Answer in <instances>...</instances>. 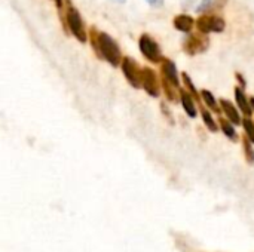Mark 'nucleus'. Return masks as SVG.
Listing matches in <instances>:
<instances>
[{
    "instance_id": "1",
    "label": "nucleus",
    "mask_w": 254,
    "mask_h": 252,
    "mask_svg": "<svg viewBox=\"0 0 254 252\" xmlns=\"http://www.w3.org/2000/svg\"><path fill=\"white\" fill-rule=\"evenodd\" d=\"M89 39L98 58L106 59L113 67H119L122 64V53L119 45L112 36H109L107 33H101L92 27L89 30Z\"/></svg>"
},
{
    "instance_id": "2",
    "label": "nucleus",
    "mask_w": 254,
    "mask_h": 252,
    "mask_svg": "<svg viewBox=\"0 0 254 252\" xmlns=\"http://www.w3.org/2000/svg\"><path fill=\"white\" fill-rule=\"evenodd\" d=\"M67 3V9H65V18H64V24L65 27H68L70 33L79 40V42H86L88 40V34L85 31V24L80 18L79 10L70 3V0H65Z\"/></svg>"
},
{
    "instance_id": "3",
    "label": "nucleus",
    "mask_w": 254,
    "mask_h": 252,
    "mask_svg": "<svg viewBox=\"0 0 254 252\" xmlns=\"http://www.w3.org/2000/svg\"><path fill=\"white\" fill-rule=\"evenodd\" d=\"M138 45H140V50L141 53L150 61V62H162L164 61V56H162V50L159 48V45L149 36V34H141L140 40H138Z\"/></svg>"
},
{
    "instance_id": "4",
    "label": "nucleus",
    "mask_w": 254,
    "mask_h": 252,
    "mask_svg": "<svg viewBox=\"0 0 254 252\" xmlns=\"http://www.w3.org/2000/svg\"><path fill=\"white\" fill-rule=\"evenodd\" d=\"M226 27L223 18L217 15H202L196 19V28L201 33H222Z\"/></svg>"
},
{
    "instance_id": "5",
    "label": "nucleus",
    "mask_w": 254,
    "mask_h": 252,
    "mask_svg": "<svg viewBox=\"0 0 254 252\" xmlns=\"http://www.w3.org/2000/svg\"><path fill=\"white\" fill-rule=\"evenodd\" d=\"M210 46V40L207 37L205 33H196V34H190L186 37L185 43H183V49L186 53L189 55H196L201 53L204 50H207V48Z\"/></svg>"
},
{
    "instance_id": "6",
    "label": "nucleus",
    "mask_w": 254,
    "mask_h": 252,
    "mask_svg": "<svg viewBox=\"0 0 254 252\" xmlns=\"http://www.w3.org/2000/svg\"><path fill=\"white\" fill-rule=\"evenodd\" d=\"M121 67H122V71H124L127 80L134 88H141V70L143 68H140V65L137 64V61L127 56V58L122 59Z\"/></svg>"
},
{
    "instance_id": "7",
    "label": "nucleus",
    "mask_w": 254,
    "mask_h": 252,
    "mask_svg": "<svg viewBox=\"0 0 254 252\" xmlns=\"http://www.w3.org/2000/svg\"><path fill=\"white\" fill-rule=\"evenodd\" d=\"M141 86L153 98H158L159 94H161V85H159L158 76L149 67H144L141 70Z\"/></svg>"
},
{
    "instance_id": "8",
    "label": "nucleus",
    "mask_w": 254,
    "mask_h": 252,
    "mask_svg": "<svg viewBox=\"0 0 254 252\" xmlns=\"http://www.w3.org/2000/svg\"><path fill=\"white\" fill-rule=\"evenodd\" d=\"M161 71H162V76L170 80L174 86H179V73H177V67L176 64L171 61V59H165L162 61L161 64Z\"/></svg>"
},
{
    "instance_id": "9",
    "label": "nucleus",
    "mask_w": 254,
    "mask_h": 252,
    "mask_svg": "<svg viewBox=\"0 0 254 252\" xmlns=\"http://www.w3.org/2000/svg\"><path fill=\"white\" fill-rule=\"evenodd\" d=\"M235 100H237V104H238V108L244 113L246 117H252L253 114V107H252V102L249 101V98L246 97L243 88H235Z\"/></svg>"
},
{
    "instance_id": "10",
    "label": "nucleus",
    "mask_w": 254,
    "mask_h": 252,
    "mask_svg": "<svg viewBox=\"0 0 254 252\" xmlns=\"http://www.w3.org/2000/svg\"><path fill=\"white\" fill-rule=\"evenodd\" d=\"M220 107H222V111L226 114V117L234 123V125H241L243 123V119L238 113V108L228 100H220Z\"/></svg>"
},
{
    "instance_id": "11",
    "label": "nucleus",
    "mask_w": 254,
    "mask_h": 252,
    "mask_svg": "<svg viewBox=\"0 0 254 252\" xmlns=\"http://www.w3.org/2000/svg\"><path fill=\"white\" fill-rule=\"evenodd\" d=\"M180 101L183 104V108L185 111L188 113V116L190 117H196V105H195V101H193V97L190 92L185 91V89H180Z\"/></svg>"
},
{
    "instance_id": "12",
    "label": "nucleus",
    "mask_w": 254,
    "mask_h": 252,
    "mask_svg": "<svg viewBox=\"0 0 254 252\" xmlns=\"http://www.w3.org/2000/svg\"><path fill=\"white\" fill-rule=\"evenodd\" d=\"M195 24H196V21L192 16H189V15H179V16L174 18L176 30L183 31V33H190Z\"/></svg>"
},
{
    "instance_id": "13",
    "label": "nucleus",
    "mask_w": 254,
    "mask_h": 252,
    "mask_svg": "<svg viewBox=\"0 0 254 252\" xmlns=\"http://www.w3.org/2000/svg\"><path fill=\"white\" fill-rule=\"evenodd\" d=\"M162 88H164V92L167 95V98L173 102H179V86H174L170 80H167L164 76H162Z\"/></svg>"
},
{
    "instance_id": "14",
    "label": "nucleus",
    "mask_w": 254,
    "mask_h": 252,
    "mask_svg": "<svg viewBox=\"0 0 254 252\" xmlns=\"http://www.w3.org/2000/svg\"><path fill=\"white\" fill-rule=\"evenodd\" d=\"M219 125H220V129L223 131V134L229 138V140H232V141H237L238 140V137H237V132H235V128H234V123L228 119H219Z\"/></svg>"
},
{
    "instance_id": "15",
    "label": "nucleus",
    "mask_w": 254,
    "mask_h": 252,
    "mask_svg": "<svg viewBox=\"0 0 254 252\" xmlns=\"http://www.w3.org/2000/svg\"><path fill=\"white\" fill-rule=\"evenodd\" d=\"M201 97H202V100L205 101V104L208 105V108H210V110H213L214 113H220V111H222L220 104H217V101H216L214 95H213L210 91L204 89V91L201 92Z\"/></svg>"
},
{
    "instance_id": "16",
    "label": "nucleus",
    "mask_w": 254,
    "mask_h": 252,
    "mask_svg": "<svg viewBox=\"0 0 254 252\" xmlns=\"http://www.w3.org/2000/svg\"><path fill=\"white\" fill-rule=\"evenodd\" d=\"M201 116H202V120H204V123H205V126L208 128L210 132H217L219 131L220 125L216 123V120L213 119V116L210 114V111L207 108H201Z\"/></svg>"
},
{
    "instance_id": "17",
    "label": "nucleus",
    "mask_w": 254,
    "mask_h": 252,
    "mask_svg": "<svg viewBox=\"0 0 254 252\" xmlns=\"http://www.w3.org/2000/svg\"><path fill=\"white\" fill-rule=\"evenodd\" d=\"M243 146H244V153H246V159H247V162L250 163V165H253L254 163V149L253 146H252V141H250V138L246 135L244 137V140H243Z\"/></svg>"
},
{
    "instance_id": "18",
    "label": "nucleus",
    "mask_w": 254,
    "mask_h": 252,
    "mask_svg": "<svg viewBox=\"0 0 254 252\" xmlns=\"http://www.w3.org/2000/svg\"><path fill=\"white\" fill-rule=\"evenodd\" d=\"M243 126L246 129V135L250 138V141L254 143V123L252 120V117H246L243 119Z\"/></svg>"
},
{
    "instance_id": "19",
    "label": "nucleus",
    "mask_w": 254,
    "mask_h": 252,
    "mask_svg": "<svg viewBox=\"0 0 254 252\" xmlns=\"http://www.w3.org/2000/svg\"><path fill=\"white\" fill-rule=\"evenodd\" d=\"M183 82H185V85H186L188 91L192 94V97H193L195 100H198V98H199V97H198V91H196V88H195V85H193L192 79H190L186 73H183Z\"/></svg>"
},
{
    "instance_id": "20",
    "label": "nucleus",
    "mask_w": 254,
    "mask_h": 252,
    "mask_svg": "<svg viewBox=\"0 0 254 252\" xmlns=\"http://www.w3.org/2000/svg\"><path fill=\"white\" fill-rule=\"evenodd\" d=\"M214 6V0H202L201 3H199V6L196 7V10L198 12H205V10H208L210 7H213Z\"/></svg>"
},
{
    "instance_id": "21",
    "label": "nucleus",
    "mask_w": 254,
    "mask_h": 252,
    "mask_svg": "<svg viewBox=\"0 0 254 252\" xmlns=\"http://www.w3.org/2000/svg\"><path fill=\"white\" fill-rule=\"evenodd\" d=\"M235 77H237V80L240 82V88H243V89H244V88L247 86V82H246V79L243 77V74H241V73H237V74H235Z\"/></svg>"
},
{
    "instance_id": "22",
    "label": "nucleus",
    "mask_w": 254,
    "mask_h": 252,
    "mask_svg": "<svg viewBox=\"0 0 254 252\" xmlns=\"http://www.w3.org/2000/svg\"><path fill=\"white\" fill-rule=\"evenodd\" d=\"M149 1V4H152V6H162L164 4V0H147Z\"/></svg>"
},
{
    "instance_id": "23",
    "label": "nucleus",
    "mask_w": 254,
    "mask_h": 252,
    "mask_svg": "<svg viewBox=\"0 0 254 252\" xmlns=\"http://www.w3.org/2000/svg\"><path fill=\"white\" fill-rule=\"evenodd\" d=\"M250 102H252V107H253V111H254V97L250 98Z\"/></svg>"
},
{
    "instance_id": "24",
    "label": "nucleus",
    "mask_w": 254,
    "mask_h": 252,
    "mask_svg": "<svg viewBox=\"0 0 254 252\" xmlns=\"http://www.w3.org/2000/svg\"><path fill=\"white\" fill-rule=\"evenodd\" d=\"M115 1H118V3H124L125 0H115Z\"/></svg>"
}]
</instances>
